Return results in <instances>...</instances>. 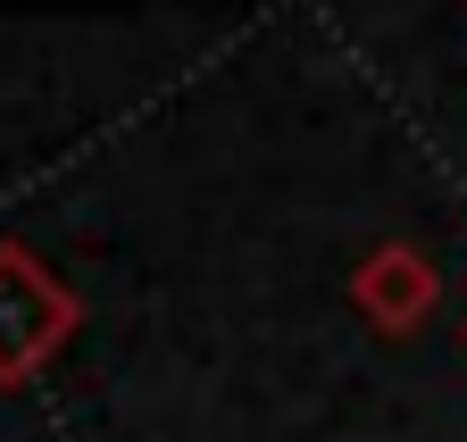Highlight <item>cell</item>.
Segmentation results:
<instances>
[{
    "label": "cell",
    "instance_id": "3957f363",
    "mask_svg": "<svg viewBox=\"0 0 467 442\" xmlns=\"http://www.w3.org/2000/svg\"><path fill=\"white\" fill-rule=\"evenodd\" d=\"M459 343H467V325H459Z\"/></svg>",
    "mask_w": 467,
    "mask_h": 442
},
{
    "label": "cell",
    "instance_id": "6da1fadb",
    "mask_svg": "<svg viewBox=\"0 0 467 442\" xmlns=\"http://www.w3.org/2000/svg\"><path fill=\"white\" fill-rule=\"evenodd\" d=\"M76 334H84V301L17 234H0V393L34 384Z\"/></svg>",
    "mask_w": 467,
    "mask_h": 442
},
{
    "label": "cell",
    "instance_id": "7a4b0ae2",
    "mask_svg": "<svg viewBox=\"0 0 467 442\" xmlns=\"http://www.w3.org/2000/svg\"><path fill=\"white\" fill-rule=\"evenodd\" d=\"M350 309H359L384 343L426 334V317L442 309V267H434V251H418V242H376V251H359V267H350Z\"/></svg>",
    "mask_w": 467,
    "mask_h": 442
}]
</instances>
